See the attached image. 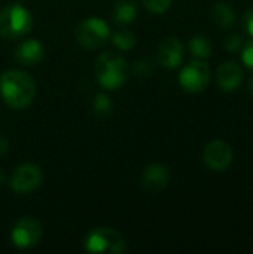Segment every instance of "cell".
<instances>
[{"mask_svg": "<svg viewBox=\"0 0 253 254\" xmlns=\"http://www.w3.org/2000/svg\"><path fill=\"white\" fill-rule=\"evenodd\" d=\"M85 250L92 254H121L127 252V240L119 231L107 226H100L91 229L86 234Z\"/></svg>", "mask_w": 253, "mask_h": 254, "instance_id": "obj_4", "label": "cell"}, {"mask_svg": "<svg viewBox=\"0 0 253 254\" xmlns=\"http://www.w3.org/2000/svg\"><path fill=\"white\" fill-rule=\"evenodd\" d=\"M42 183H43L42 168L30 162L18 165L9 177V188L15 193H21V195L34 192L36 189L40 188Z\"/></svg>", "mask_w": 253, "mask_h": 254, "instance_id": "obj_7", "label": "cell"}, {"mask_svg": "<svg viewBox=\"0 0 253 254\" xmlns=\"http://www.w3.org/2000/svg\"><path fill=\"white\" fill-rule=\"evenodd\" d=\"M234 159V152L231 146L222 140H213L206 144L203 150V161L206 167L212 171L221 173L231 167Z\"/></svg>", "mask_w": 253, "mask_h": 254, "instance_id": "obj_9", "label": "cell"}, {"mask_svg": "<svg viewBox=\"0 0 253 254\" xmlns=\"http://www.w3.org/2000/svg\"><path fill=\"white\" fill-rule=\"evenodd\" d=\"M212 21L219 27V28H230L236 22V10L224 1L216 3L212 10H210Z\"/></svg>", "mask_w": 253, "mask_h": 254, "instance_id": "obj_15", "label": "cell"}, {"mask_svg": "<svg viewBox=\"0 0 253 254\" xmlns=\"http://www.w3.org/2000/svg\"><path fill=\"white\" fill-rule=\"evenodd\" d=\"M6 180H7V177H6V174H4V171L0 168V186H3L4 183H6Z\"/></svg>", "mask_w": 253, "mask_h": 254, "instance_id": "obj_25", "label": "cell"}, {"mask_svg": "<svg viewBox=\"0 0 253 254\" xmlns=\"http://www.w3.org/2000/svg\"><path fill=\"white\" fill-rule=\"evenodd\" d=\"M224 48H225V51H228L231 54L240 51L243 48V37L240 34H236V33L227 36V39L224 42Z\"/></svg>", "mask_w": 253, "mask_h": 254, "instance_id": "obj_21", "label": "cell"}, {"mask_svg": "<svg viewBox=\"0 0 253 254\" xmlns=\"http://www.w3.org/2000/svg\"><path fill=\"white\" fill-rule=\"evenodd\" d=\"M170 182V170L164 164H149L140 176V186L148 193L163 192Z\"/></svg>", "mask_w": 253, "mask_h": 254, "instance_id": "obj_10", "label": "cell"}, {"mask_svg": "<svg viewBox=\"0 0 253 254\" xmlns=\"http://www.w3.org/2000/svg\"><path fill=\"white\" fill-rule=\"evenodd\" d=\"M9 152V143L7 140L0 134V156H4Z\"/></svg>", "mask_w": 253, "mask_h": 254, "instance_id": "obj_24", "label": "cell"}, {"mask_svg": "<svg viewBox=\"0 0 253 254\" xmlns=\"http://www.w3.org/2000/svg\"><path fill=\"white\" fill-rule=\"evenodd\" d=\"M91 109H92V113H94L97 118H107V116H110L112 112H113V103H112V100H110L109 95L100 92V94H97V95L92 98V106H91Z\"/></svg>", "mask_w": 253, "mask_h": 254, "instance_id": "obj_17", "label": "cell"}, {"mask_svg": "<svg viewBox=\"0 0 253 254\" xmlns=\"http://www.w3.org/2000/svg\"><path fill=\"white\" fill-rule=\"evenodd\" d=\"M43 235L42 223L31 216L21 217L15 222L10 231V241L16 249L28 250L36 247Z\"/></svg>", "mask_w": 253, "mask_h": 254, "instance_id": "obj_6", "label": "cell"}, {"mask_svg": "<svg viewBox=\"0 0 253 254\" xmlns=\"http://www.w3.org/2000/svg\"><path fill=\"white\" fill-rule=\"evenodd\" d=\"M130 74V67L125 58L113 51H106L95 60V79L98 85L107 91L121 88Z\"/></svg>", "mask_w": 253, "mask_h": 254, "instance_id": "obj_2", "label": "cell"}, {"mask_svg": "<svg viewBox=\"0 0 253 254\" xmlns=\"http://www.w3.org/2000/svg\"><path fill=\"white\" fill-rule=\"evenodd\" d=\"M189 52L197 58V60H207L212 55V43L210 40L203 36H194L189 40Z\"/></svg>", "mask_w": 253, "mask_h": 254, "instance_id": "obj_16", "label": "cell"}, {"mask_svg": "<svg viewBox=\"0 0 253 254\" xmlns=\"http://www.w3.org/2000/svg\"><path fill=\"white\" fill-rule=\"evenodd\" d=\"M249 89H251V92L253 94V74L251 76V79H249Z\"/></svg>", "mask_w": 253, "mask_h": 254, "instance_id": "obj_26", "label": "cell"}, {"mask_svg": "<svg viewBox=\"0 0 253 254\" xmlns=\"http://www.w3.org/2000/svg\"><path fill=\"white\" fill-rule=\"evenodd\" d=\"M142 3L145 4V7L157 15H161L164 12H167L173 3V0H142Z\"/></svg>", "mask_w": 253, "mask_h": 254, "instance_id": "obj_20", "label": "cell"}, {"mask_svg": "<svg viewBox=\"0 0 253 254\" xmlns=\"http://www.w3.org/2000/svg\"><path fill=\"white\" fill-rule=\"evenodd\" d=\"M133 73L136 74V77H140V79H145V77H149L152 76L154 73V64L152 61L149 60H137L134 64H133Z\"/></svg>", "mask_w": 253, "mask_h": 254, "instance_id": "obj_19", "label": "cell"}, {"mask_svg": "<svg viewBox=\"0 0 253 254\" xmlns=\"http://www.w3.org/2000/svg\"><path fill=\"white\" fill-rule=\"evenodd\" d=\"M243 25H245V30L253 37V7L249 9L245 13V16H243Z\"/></svg>", "mask_w": 253, "mask_h": 254, "instance_id": "obj_23", "label": "cell"}, {"mask_svg": "<svg viewBox=\"0 0 253 254\" xmlns=\"http://www.w3.org/2000/svg\"><path fill=\"white\" fill-rule=\"evenodd\" d=\"M110 37V28L107 22L97 16L82 19L75 28V39L78 45L86 51H95L103 48Z\"/></svg>", "mask_w": 253, "mask_h": 254, "instance_id": "obj_5", "label": "cell"}, {"mask_svg": "<svg viewBox=\"0 0 253 254\" xmlns=\"http://www.w3.org/2000/svg\"><path fill=\"white\" fill-rule=\"evenodd\" d=\"M33 28V16L22 4H10L0 10V36L7 40L24 37Z\"/></svg>", "mask_w": 253, "mask_h": 254, "instance_id": "obj_3", "label": "cell"}, {"mask_svg": "<svg viewBox=\"0 0 253 254\" xmlns=\"http://www.w3.org/2000/svg\"><path fill=\"white\" fill-rule=\"evenodd\" d=\"M13 57H15V61L19 65L34 67V65L42 63V60L45 57V48L39 40L27 39V40L21 42L16 46V49L13 52Z\"/></svg>", "mask_w": 253, "mask_h": 254, "instance_id": "obj_13", "label": "cell"}, {"mask_svg": "<svg viewBox=\"0 0 253 254\" xmlns=\"http://www.w3.org/2000/svg\"><path fill=\"white\" fill-rule=\"evenodd\" d=\"M112 43L119 51H131L136 46V36L130 30H118L112 34Z\"/></svg>", "mask_w": 253, "mask_h": 254, "instance_id": "obj_18", "label": "cell"}, {"mask_svg": "<svg viewBox=\"0 0 253 254\" xmlns=\"http://www.w3.org/2000/svg\"><path fill=\"white\" fill-rule=\"evenodd\" d=\"M157 61L161 67L173 70L183 61V43L177 37H166L157 49Z\"/></svg>", "mask_w": 253, "mask_h": 254, "instance_id": "obj_11", "label": "cell"}, {"mask_svg": "<svg viewBox=\"0 0 253 254\" xmlns=\"http://www.w3.org/2000/svg\"><path fill=\"white\" fill-rule=\"evenodd\" d=\"M180 86L189 94L203 92L210 83V67L206 60H194L186 64L179 74Z\"/></svg>", "mask_w": 253, "mask_h": 254, "instance_id": "obj_8", "label": "cell"}, {"mask_svg": "<svg viewBox=\"0 0 253 254\" xmlns=\"http://www.w3.org/2000/svg\"><path fill=\"white\" fill-rule=\"evenodd\" d=\"M243 82V70L236 61H225L216 70V83L221 91L233 92Z\"/></svg>", "mask_w": 253, "mask_h": 254, "instance_id": "obj_12", "label": "cell"}, {"mask_svg": "<svg viewBox=\"0 0 253 254\" xmlns=\"http://www.w3.org/2000/svg\"><path fill=\"white\" fill-rule=\"evenodd\" d=\"M137 3L134 0H118L112 7V19L116 24H130L137 18Z\"/></svg>", "mask_w": 253, "mask_h": 254, "instance_id": "obj_14", "label": "cell"}, {"mask_svg": "<svg viewBox=\"0 0 253 254\" xmlns=\"http://www.w3.org/2000/svg\"><path fill=\"white\" fill-rule=\"evenodd\" d=\"M37 94L34 79L22 70H6L0 74V95L13 110L27 109Z\"/></svg>", "mask_w": 253, "mask_h": 254, "instance_id": "obj_1", "label": "cell"}, {"mask_svg": "<svg viewBox=\"0 0 253 254\" xmlns=\"http://www.w3.org/2000/svg\"><path fill=\"white\" fill-rule=\"evenodd\" d=\"M242 49H243L242 51V60H243V63L246 64L248 68H252L253 70V37L249 42H246V45Z\"/></svg>", "mask_w": 253, "mask_h": 254, "instance_id": "obj_22", "label": "cell"}]
</instances>
